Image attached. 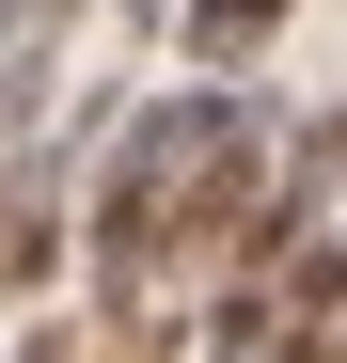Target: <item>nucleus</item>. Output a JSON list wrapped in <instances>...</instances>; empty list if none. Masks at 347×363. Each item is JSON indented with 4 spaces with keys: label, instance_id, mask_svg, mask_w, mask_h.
Masks as SVG:
<instances>
[{
    "label": "nucleus",
    "instance_id": "obj_1",
    "mask_svg": "<svg viewBox=\"0 0 347 363\" xmlns=\"http://www.w3.org/2000/svg\"><path fill=\"white\" fill-rule=\"evenodd\" d=\"M284 16H300V0H190V32H174V48H190V79H237V64H268Z\"/></svg>",
    "mask_w": 347,
    "mask_h": 363
},
{
    "label": "nucleus",
    "instance_id": "obj_2",
    "mask_svg": "<svg viewBox=\"0 0 347 363\" xmlns=\"http://www.w3.org/2000/svg\"><path fill=\"white\" fill-rule=\"evenodd\" d=\"M64 269H79V221L64 206H16V221H0V300H47Z\"/></svg>",
    "mask_w": 347,
    "mask_h": 363
},
{
    "label": "nucleus",
    "instance_id": "obj_3",
    "mask_svg": "<svg viewBox=\"0 0 347 363\" xmlns=\"http://www.w3.org/2000/svg\"><path fill=\"white\" fill-rule=\"evenodd\" d=\"M79 332H95V316H32V347H16V363H79Z\"/></svg>",
    "mask_w": 347,
    "mask_h": 363
},
{
    "label": "nucleus",
    "instance_id": "obj_4",
    "mask_svg": "<svg viewBox=\"0 0 347 363\" xmlns=\"http://www.w3.org/2000/svg\"><path fill=\"white\" fill-rule=\"evenodd\" d=\"M110 16H127V32H190V0H110Z\"/></svg>",
    "mask_w": 347,
    "mask_h": 363
},
{
    "label": "nucleus",
    "instance_id": "obj_5",
    "mask_svg": "<svg viewBox=\"0 0 347 363\" xmlns=\"http://www.w3.org/2000/svg\"><path fill=\"white\" fill-rule=\"evenodd\" d=\"M16 206H32V190H16V158H0V221H16Z\"/></svg>",
    "mask_w": 347,
    "mask_h": 363
}]
</instances>
